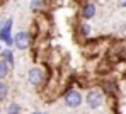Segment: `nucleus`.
<instances>
[{
    "label": "nucleus",
    "instance_id": "nucleus-4",
    "mask_svg": "<svg viewBox=\"0 0 126 114\" xmlns=\"http://www.w3.org/2000/svg\"><path fill=\"white\" fill-rule=\"evenodd\" d=\"M12 39H14V46H16L19 51L31 49L32 41H34V38H32V34H31L29 31H19V32H16V34L12 36Z\"/></svg>",
    "mask_w": 126,
    "mask_h": 114
},
{
    "label": "nucleus",
    "instance_id": "nucleus-13",
    "mask_svg": "<svg viewBox=\"0 0 126 114\" xmlns=\"http://www.w3.org/2000/svg\"><path fill=\"white\" fill-rule=\"evenodd\" d=\"M31 114H49V113H39V111H32Z\"/></svg>",
    "mask_w": 126,
    "mask_h": 114
},
{
    "label": "nucleus",
    "instance_id": "nucleus-5",
    "mask_svg": "<svg viewBox=\"0 0 126 114\" xmlns=\"http://www.w3.org/2000/svg\"><path fill=\"white\" fill-rule=\"evenodd\" d=\"M95 14H97V5H95L94 2H84V3L79 7V17H80V21H84V22L94 19Z\"/></svg>",
    "mask_w": 126,
    "mask_h": 114
},
{
    "label": "nucleus",
    "instance_id": "nucleus-16",
    "mask_svg": "<svg viewBox=\"0 0 126 114\" xmlns=\"http://www.w3.org/2000/svg\"><path fill=\"white\" fill-rule=\"evenodd\" d=\"M0 51H2V43H0Z\"/></svg>",
    "mask_w": 126,
    "mask_h": 114
},
{
    "label": "nucleus",
    "instance_id": "nucleus-11",
    "mask_svg": "<svg viewBox=\"0 0 126 114\" xmlns=\"http://www.w3.org/2000/svg\"><path fill=\"white\" fill-rule=\"evenodd\" d=\"M10 73H12V68H10L5 61L0 60V80H7V78L10 77Z\"/></svg>",
    "mask_w": 126,
    "mask_h": 114
},
{
    "label": "nucleus",
    "instance_id": "nucleus-9",
    "mask_svg": "<svg viewBox=\"0 0 126 114\" xmlns=\"http://www.w3.org/2000/svg\"><path fill=\"white\" fill-rule=\"evenodd\" d=\"M77 34H79L80 38H84V41H85V39H89V38L92 36V27H90L87 22L80 21L79 26H77Z\"/></svg>",
    "mask_w": 126,
    "mask_h": 114
},
{
    "label": "nucleus",
    "instance_id": "nucleus-12",
    "mask_svg": "<svg viewBox=\"0 0 126 114\" xmlns=\"http://www.w3.org/2000/svg\"><path fill=\"white\" fill-rule=\"evenodd\" d=\"M22 113V107L19 102H16V100H12L9 106H7V109H5V114H21Z\"/></svg>",
    "mask_w": 126,
    "mask_h": 114
},
{
    "label": "nucleus",
    "instance_id": "nucleus-8",
    "mask_svg": "<svg viewBox=\"0 0 126 114\" xmlns=\"http://www.w3.org/2000/svg\"><path fill=\"white\" fill-rule=\"evenodd\" d=\"M46 7H49L48 0H31L29 2V9H31L32 14H44Z\"/></svg>",
    "mask_w": 126,
    "mask_h": 114
},
{
    "label": "nucleus",
    "instance_id": "nucleus-10",
    "mask_svg": "<svg viewBox=\"0 0 126 114\" xmlns=\"http://www.w3.org/2000/svg\"><path fill=\"white\" fill-rule=\"evenodd\" d=\"M10 95V85L7 80H0V102H5Z\"/></svg>",
    "mask_w": 126,
    "mask_h": 114
},
{
    "label": "nucleus",
    "instance_id": "nucleus-2",
    "mask_svg": "<svg viewBox=\"0 0 126 114\" xmlns=\"http://www.w3.org/2000/svg\"><path fill=\"white\" fill-rule=\"evenodd\" d=\"M104 102H106V94L102 89H90L87 92V95H85V104L92 111L101 109L104 106Z\"/></svg>",
    "mask_w": 126,
    "mask_h": 114
},
{
    "label": "nucleus",
    "instance_id": "nucleus-14",
    "mask_svg": "<svg viewBox=\"0 0 126 114\" xmlns=\"http://www.w3.org/2000/svg\"><path fill=\"white\" fill-rule=\"evenodd\" d=\"M121 7H123V9H126V0L123 2V3H121Z\"/></svg>",
    "mask_w": 126,
    "mask_h": 114
},
{
    "label": "nucleus",
    "instance_id": "nucleus-15",
    "mask_svg": "<svg viewBox=\"0 0 126 114\" xmlns=\"http://www.w3.org/2000/svg\"><path fill=\"white\" fill-rule=\"evenodd\" d=\"M0 114H2V104H0Z\"/></svg>",
    "mask_w": 126,
    "mask_h": 114
},
{
    "label": "nucleus",
    "instance_id": "nucleus-7",
    "mask_svg": "<svg viewBox=\"0 0 126 114\" xmlns=\"http://www.w3.org/2000/svg\"><path fill=\"white\" fill-rule=\"evenodd\" d=\"M0 60L5 61L10 68H16V55H14L12 48H2V51H0Z\"/></svg>",
    "mask_w": 126,
    "mask_h": 114
},
{
    "label": "nucleus",
    "instance_id": "nucleus-3",
    "mask_svg": "<svg viewBox=\"0 0 126 114\" xmlns=\"http://www.w3.org/2000/svg\"><path fill=\"white\" fill-rule=\"evenodd\" d=\"M63 104L68 107V109H79L82 104H84V95L82 92L73 89V87H68L65 94H63Z\"/></svg>",
    "mask_w": 126,
    "mask_h": 114
},
{
    "label": "nucleus",
    "instance_id": "nucleus-1",
    "mask_svg": "<svg viewBox=\"0 0 126 114\" xmlns=\"http://www.w3.org/2000/svg\"><path fill=\"white\" fill-rule=\"evenodd\" d=\"M26 78H27L29 85H32L34 89H41V87H44L48 84L49 75H48V70L44 68V67L36 65V67H31V68L27 70V77Z\"/></svg>",
    "mask_w": 126,
    "mask_h": 114
},
{
    "label": "nucleus",
    "instance_id": "nucleus-6",
    "mask_svg": "<svg viewBox=\"0 0 126 114\" xmlns=\"http://www.w3.org/2000/svg\"><path fill=\"white\" fill-rule=\"evenodd\" d=\"M12 27H14V19L12 17H9V19H5V21H2L0 22V43L3 44L5 41H9V39H12Z\"/></svg>",
    "mask_w": 126,
    "mask_h": 114
}]
</instances>
